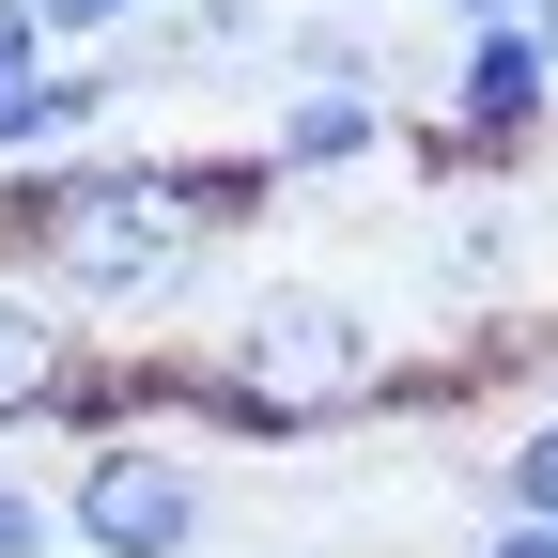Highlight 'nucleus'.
Wrapping results in <instances>:
<instances>
[{"label": "nucleus", "instance_id": "nucleus-1", "mask_svg": "<svg viewBox=\"0 0 558 558\" xmlns=\"http://www.w3.org/2000/svg\"><path fill=\"white\" fill-rule=\"evenodd\" d=\"M264 202H279L264 156H62V171H0V248L94 326V311H171Z\"/></svg>", "mask_w": 558, "mask_h": 558}, {"label": "nucleus", "instance_id": "nucleus-2", "mask_svg": "<svg viewBox=\"0 0 558 558\" xmlns=\"http://www.w3.org/2000/svg\"><path fill=\"white\" fill-rule=\"evenodd\" d=\"M388 403V341L357 295H326V279H264V295L218 326V357H202V403L218 435H326V418Z\"/></svg>", "mask_w": 558, "mask_h": 558}, {"label": "nucleus", "instance_id": "nucleus-3", "mask_svg": "<svg viewBox=\"0 0 558 558\" xmlns=\"http://www.w3.org/2000/svg\"><path fill=\"white\" fill-rule=\"evenodd\" d=\"M218 543V481L171 435H94L62 481V558H202Z\"/></svg>", "mask_w": 558, "mask_h": 558}, {"label": "nucleus", "instance_id": "nucleus-4", "mask_svg": "<svg viewBox=\"0 0 558 558\" xmlns=\"http://www.w3.org/2000/svg\"><path fill=\"white\" fill-rule=\"evenodd\" d=\"M558 124V62H543V32L527 16H465L450 32V94H435V156H527V140Z\"/></svg>", "mask_w": 558, "mask_h": 558}, {"label": "nucleus", "instance_id": "nucleus-5", "mask_svg": "<svg viewBox=\"0 0 558 558\" xmlns=\"http://www.w3.org/2000/svg\"><path fill=\"white\" fill-rule=\"evenodd\" d=\"M94 373V326L47 295V279H0V435H32V418H62Z\"/></svg>", "mask_w": 558, "mask_h": 558}, {"label": "nucleus", "instance_id": "nucleus-6", "mask_svg": "<svg viewBox=\"0 0 558 558\" xmlns=\"http://www.w3.org/2000/svg\"><path fill=\"white\" fill-rule=\"evenodd\" d=\"M373 156H388V94L373 78H295L279 124H264V171L279 186H341V171H373Z\"/></svg>", "mask_w": 558, "mask_h": 558}, {"label": "nucleus", "instance_id": "nucleus-7", "mask_svg": "<svg viewBox=\"0 0 558 558\" xmlns=\"http://www.w3.org/2000/svg\"><path fill=\"white\" fill-rule=\"evenodd\" d=\"M497 512H527V527H558V388L497 435Z\"/></svg>", "mask_w": 558, "mask_h": 558}, {"label": "nucleus", "instance_id": "nucleus-8", "mask_svg": "<svg viewBox=\"0 0 558 558\" xmlns=\"http://www.w3.org/2000/svg\"><path fill=\"white\" fill-rule=\"evenodd\" d=\"M32 32H47L62 62H109V47H140V32H171V0H32Z\"/></svg>", "mask_w": 558, "mask_h": 558}, {"label": "nucleus", "instance_id": "nucleus-9", "mask_svg": "<svg viewBox=\"0 0 558 558\" xmlns=\"http://www.w3.org/2000/svg\"><path fill=\"white\" fill-rule=\"evenodd\" d=\"M171 47L186 62H248V47H279V0H171Z\"/></svg>", "mask_w": 558, "mask_h": 558}, {"label": "nucleus", "instance_id": "nucleus-10", "mask_svg": "<svg viewBox=\"0 0 558 558\" xmlns=\"http://www.w3.org/2000/svg\"><path fill=\"white\" fill-rule=\"evenodd\" d=\"M0 558H62V497L16 481V465H0Z\"/></svg>", "mask_w": 558, "mask_h": 558}, {"label": "nucleus", "instance_id": "nucleus-11", "mask_svg": "<svg viewBox=\"0 0 558 558\" xmlns=\"http://www.w3.org/2000/svg\"><path fill=\"white\" fill-rule=\"evenodd\" d=\"M47 62H62V47L32 32V0H0V94H32V78H47Z\"/></svg>", "mask_w": 558, "mask_h": 558}, {"label": "nucleus", "instance_id": "nucleus-12", "mask_svg": "<svg viewBox=\"0 0 558 558\" xmlns=\"http://www.w3.org/2000/svg\"><path fill=\"white\" fill-rule=\"evenodd\" d=\"M465 558H558V527H527V512H481V527H465Z\"/></svg>", "mask_w": 558, "mask_h": 558}, {"label": "nucleus", "instance_id": "nucleus-13", "mask_svg": "<svg viewBox=\"0 0 558 558\" xmlns=\"http://www.w3.org/2000/svg\"><path fill=\"white\" fill-rule=\"evenodd\" d=\"M435 16H450V32H465V16H527V0H435Z\"/></svg>", "mask_w": 558, "mask_h": 558}, {"label": "nucleus", "instance_id": "nucleus-14", "mask_svg": "<svg viewBox=\"0 0 558 558\" xmlns=\"http://www.w3.org/2000/svg\"><path fill=\"white\" fill-rule=\"evenodd\" d=\"M527 32H543V62H558V0H527Z\"/></svg>", "mask_w": 558, "mask_h": 558}]
</instances>
